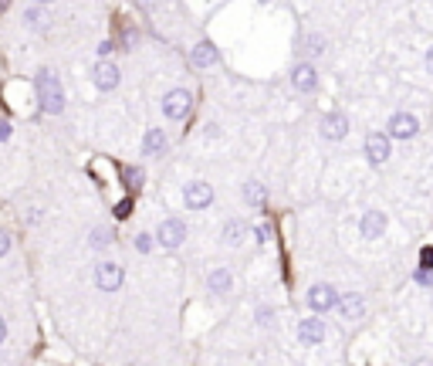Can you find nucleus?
I'll return each instance as SVG.
<instances>
[{"label":"nucleus","instance_id":"412c9836","mask_svg":"<svg viewBox=\"0 0 433 366\" xmlns=\"http://www.w3.org/2000/svg\"><path fill=\"white\" fill-rule=\"evenodd\" d=\"M156 248V237H149V234H136V251H142V255H149Z\"/></svg>","mask_w":433,"mask_h":366},{"label":"nucleus","instance_id":"0eeeda50","mask_svg":"<svg viewBox=\"0 0 433 366\" xmlns=\"http://www.w3.org/2000/svg\"><path fill=\"white\" fill-rule=\"evenodd\" d=\"M362 150H366V159L373 163V166H382L386 159H389V136H382V132H369L366 136V143H362Z\"/></svg>","mask_w":433,"mask_h":366},{"label":"nucleus","instance_id":"f8f14e48","mask_svg":"<svg viewBox=\"0 0 433 366\" xmlns=\"http://www.w3.org/2000/svg\"><path fill=\"white\" fill-rule=\"evenodd\" d=\"M291 85L298 88V92H315L318 88V72H315V65L311 61H302V65H295V72H291Z\"/></svg>","mask_w":433,"mask_h":366},{"label":"nucleus","instance_id":"9d476101","mask_svg":"<svg viewBox=\"0 0 433 366\" xmlns=\"http://www.w3.org/2000/svg\"><path fill=\"white\" fill-rule=\"evenodd\" d=\"M420 132V119L409 116V112H393L389 116V136L393 139H413Z\"/></svg>","mask_w":433,"mask_h":366},{"label":"nucleus","instance_id":"4be33fe9","mask_svg":"<svg viewBox=\"0 0 433 366\" xmlns=\"http://www.w3.org/2000/svg\"><path fill=\"white\" fill-rule=\"evenodd\" d=\"M24 17H27V24H31V27H44V21H48V17H44V10H38V7H31Z\"/></svg>","mask_w":433,"mask_h":366},{"label":"nucleus","instance_id":"a211bd4d","mask_svg":"<svg viewBox=\"0 0 433 366\" xmlns=\"http://www.w3.org/2000/svg\"><path fill=\"white\" fill-rule=\"evenodd\" d=\"M244 200H247L251 207H261V204L268 200V190H264V183H257V180L244 183Z\"/></svg>","mask_w":433,"mask_h":366},{"label":"nucleus","instance_id":"393cba45","mask_svg":"<svg viewBox=\"0 0 433 366\" xmlns=\"http://www.w3.org/2000/svg\"><path fill=\"white\" fill-rule=\"evenodd\" d=\"M254 234H257V241H271V228H268V224H257Z\"/></svg>","mask_w":433,"mask_h":366},{"label":"nucleus","instance_id":"9b49d317","mask_svg":"<svg viewBox=\"0 0 433 366\" xmlns=\"http://www.w3.org/2000/svg\"><path fill=\"white\" fill-rule=\"evenodd\" d=\"M92 81H95V88H99V92H112V88H119L122 75H119V68H115L112 61H99V65H95V72H92Z\"/></svg>","mask_w":433,"mask_h":366},{"label":"nucleus","instance_id":"7ed1b4c3","mask_svg":"<svg viewBox=\"0 0 433 366\" xmlns=\"http://www.w3.org/2000/svg\"><path fill=\"white\" fill-rule=\"evenodd\" d=\"M122 282H126L122 264H115V262H99L95 264V285L102 288V292H119Z\"/></svg>","mask_w":433,"mask_h":366},{"label":"nucleus","instance_id":"2eb2a0df","mask_svg":"<svg viewBox=\"0 0 433 366\" xmlns=\"http://www.w3.org/2000/svg\"><path fill=\"white\" fill-rule=\"evenodd\" d=\"M190 61H193V68H210V65H217V48H213L210 41H200V45L190 51Z\"/></svg>","mask_w":433,"mask_h":366},{"label":"nucleus","instance_id":"bb28decb","mask_svg":"<svg viewBox=\"0 0 433 366\" xmlns=\"http://www.w3.org/2000/svg\"><path fill=\"white\" fill-rule=\"evenodd\" d=\"M112 51H115V48H112V41H102V45H99V54H102V58H108Z\"/></svg>","mask_w":433,"mask_h":366},{"label":"nucleus","instance_id":"1a4fd4ad","mask_svg":"<svg viewBox=\"0 0 433 366\" xmlns=\"http://www.w3.org/2000/svg\"><path fill=\"white\" fill-rule=\"evenodd\" d=\"M322 139H329V143H338V139H345L349 136V116L345 112H329L325 119H322Z\"/></svg>","mask_w":433,"mask_h":366},{"label":"nucleus","instance_id":"ddd939ff","mask_svg":"<svg viewBox=\"0 0 433 366\" xmlns=\"http://www.w3.org/2000/svg\"><path fill=\"white\" fill-rule=\"evenodd\" d=\"M298 340L305 342V346H318V342L325 340V322H322V319H311V315L302 319V322H298Z\"/></svg>","mask_w":433,"mask_h":366},{"label":"nucleus","instance_id":"72a5a7b5","mask_svg":"<svg viewBox=\"0 0 433 366\" xmlns=\"http://www.w3.org/2000/svg\"><path fill=\"white\" fill-rule=\"evenodd\" d=\"M38 3H48V0H38Z\"/></svg>","mask_w":433,"mask_h":366},{"label":"nucleus","instance_id":"39448f33","mask_svg":"<svg viewBox=\"0 0 433 366\" xmlns=\"http://www.w3.org/2000/svg\"><path fill=\"white\" fill-rule=\"evenodd\" d=\"M156 241H159L163 248L177 251L179 244L186 241V224H183V221H177V217H166V221L159 224V231H156Z\"/></svg>","mask_w":433,"mask_h":366},{"label":"nucleus","instance_id":"c756f323","mask_svg":"<svg viewBox=\"0 0 433 366\" xmlns=\"http://www.w3.org/2000/svg\"><path fill=\"white\" fill-rule=\"evenodd\" d=\"M3 336H7V326H3V319H0V342H3Z\"/></svg>","mask_w":433,"mask_h":366},{"label":"nucleus","instance_id":"2f4dec72","mask_svg":"<svg viewBox=\"0 0 433 366\" xmlns=\"http://www.w3.org/2000/svg\"><path fill=\"white\" fill-rule=\"evenodd\" d=\"M413 366H433V363H427V360H420V363H413Z\"/></svg>","mask_w":433,"mask_h":366},{"label":"nucleus","instance_id":"f03ea898","mask_svg":"<svg viewBox=\"0 0 433 366\" xmlns=\"http://www.w3.org/2000/svg\"><path fill=\"white\" fill-rule=\"evenodd\" d=\"M190 109H193V95H190L186 88H170V92L163 95V116H166V119H173V122L186 119V116H190Z\"/></svg>","mask_w":433,"mask_h":366},{"label":"nucleus","instance_id":"dca6fc26","mask_svg":"<svg viewBox=\"0 0 433 366\" xmlns=\"http://www.w3.org/2000/svg\"><path fill=\"white\" fill-rule=\"evenodd\" d=\"M163 150H166V132L149 129L146 139H142V153H146V157H163Z\"/></svg>","mask_w":433,"mask_h":366},{"label":"nucleus","instance_id":"6ab92c4d","mask_svg":"<svg viewBox=\"0 0 433 366\" xmlns=\"http://www.w3.org/2000/svg\"><path fill=\"white\" fill-rule=\"evenodd\" d=\"M220 241L230 244V248H237V244L244 241V224H240V221H227L224 231H220Z\"/></svg>","mask_w":433,"mask_h":366},{"label":"nucleus","instance_id":"4468645a","mask_svg":"<svg viewBox=\"0 0 433 366\" xmlns=\"http://www.w3.org/2000/svg\"><path fill=\"white\" fill-rule=\"evenodd\" d=\"M359 231H362V237H369V241L382 237V231H386V214H382V210H366Z\"/></svg>","mask_w":433,"mask_h":366},{"label":"nucleus","instance_id":"cd10ccee","mask_svg":"<svg viewBox=\"0 0 433 366\" xmlns=\"http://www.w3.org/2000/svg\"><path fill=\"white\" fill-rule=\"evenodd\" d=\"M115 217H129V200H122V204L115 207Z\"/></svg>","mask_w":433,"mask_h":366},{"label":"nucleus","instance_id":"c85d7f7f","mask_svg":"<svg viewBox=\"0 0 433 366\" xmlns=\"http://www.w3.org/2000/svg\"><path fill=\"white\" fill-rule=\"evenodd\" d=\"M427 72H430V75H433V48H430V51H427Z\"/></svg>","mask_w":433,"mask_h":366},{"label":"nucleus","instance_id":"423d86ee","mask_svg":"<svg viewBox=\"0 0 433 366\" xmlns=\"http://www.w3.org/2000/svg\"><path fill=\"white\" fill-rule=\"evenodd\" d=\"M335 299H338V292L332 285H325V282L311 285L308 288V295H305V302H308L311 312H329V309H335Z\"/></svg>","mask_w":433,"mask_h":366},{"label":"nucleus","instance_id":"5701e85b","mask_svg":"<svg viewBox=\"0 0 433 366\" xmlns=\"http://www.w3.org/2000/svg\"><path fill=\"white\" fill-rule=\"evenodd\" d=\"M416 282L420 285H433V268H416Z\"/></svg>","mask_w":433,"mask_h":366},{"label":"nucleus","instance_id":"20e7f679","mask_svg":"<svg viewBox=\"0 0 433 366\" xmlns=\"http://www.w3.org/2000/svg\"><path fill=\"white\" fill-rule=\"evenodd\" d=\"M183 200H186V207L190 210H206L213 204V186L206 180H190L186 183V190H183Z\"/></svg>","mask_w":433,"mask_h":366},{"label":"nucleus","instance_id":"b1692460","mask_svg":"<svg viewBox=\"0 0 433 366\" xmlns=\"http://www.w3.org/2000/svg\"><path fill=\"white\" fill-rule=\"evenodd\" d=\"M322 45H325V41H322L318 34H315V38H308V51H311V54H322V51H325Z\"/></svg>","mask_w":433,"mask_h":366},{"label":"nucleus","instance_id":"aec40b11","mask_svg":"<svg viewBox=\"0 0 433 366\" xmlns=\"http://www.w3.org/2000/svg\"><path fill=\"white\" fill-rule=\"evenodd\" d=\"M112 241H115V237H112V231H108V228H95V231L88 234V244H92V248H108Z\"/></svg>","mask_w":433,"mask_h":366},{"label":"nucleus","instance_id":"f257e3e1","mask_svg":"<svg viewBox=\"0 0 433 366\" xmlns=\"http://www.w3.org/2000/svg\"><path fill=\"white\" fill-rule=\"evenodd\" d=\"M38 95H41V109L51 112V116H58L65 109V92H61V81H58V75H54L51 68H41V75H38Z\"/></svg>","mask_w":433,"mask_h":366},{"label":"nucleus","instance_id":"f3484780","mask_svg":"<svg viewBox=\"0 0 433 366\" xmlns=\"http://www.w3.org/2000/svg\"><path fill=\"white\" fill-rule=\"evenodd\" d=\"M206 285H210L213 295H227L230 285H234V278H230L227 268H213V271H210V278H206Z\"/></svg>","mask_w":433,"mask_h":366},{"label":"nucleus","instance_id":"473e14b6","mask_svg":"<svg viewBox=\"0 0 433 366\" xmlns=\"http://www.w3.org/2000/svg\"><path fill=\"white\" fill-rule=\"evenodd\" d=\"M3 3H7V0H0V7H3Z\"/></svg>","mask_w":433,"mask_h":366},{"label":"nucleus","instance_id":"6e6552de","mask_svg":"<svg viewBox=\"0 0 433 366\" xmlns=\"http://www.w3.org/2000/svg\"><path fill=\"white\" fill-rule=\"evenodd\" d=\"M335 309H338V315H342L345 322H359V319L366 315V299H362L359 292H345V295L335 299Z\"/></svg>","mask_w":433,"mask_h":366},{"label":"nucleus","instance_id":"a878e982","mask_svg":"<svg viewBox=\"0 0 433 366\" xmlns=\"http://www.w3.org/2000/svg\"><path fill=\"white\" fill-rule=\"evenodd\" d=\"M10 251V237H7V231H0V258Z\"/></svg>","mask_w":433,"mask_h":366},{"label":"nucleus","instance_id":"7c9ffc66","mask_svg":"<svg viewBox=\"0 0 433 366\" xmlns=\"http://www.w3.org/2000/svg\"><path fill=\"white\" fill-rule=\"evenodd\" d=\"M0 139H7V126L3 122H0Z\"/></svg>","mask_w":433,"mask_h":366}]
</instances>
